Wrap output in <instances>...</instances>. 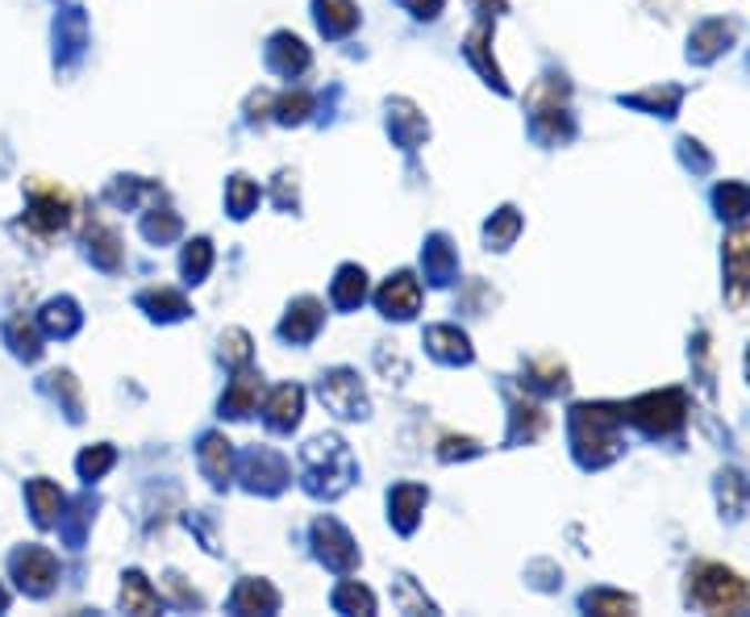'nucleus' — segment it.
Wrapping results in <instances>:
<instances>
[{
  "instance_id": "20",
  "label": "nucleus",
  "mask_w": 750,
  "mask_h": 617,
  "mask_svg": "<svg viewBox=\"0 0 750 617\" xmlns=\"http://www.w3.org/2000/svg\"><path fill=\"white\" fill-rule=\"evenodd\" d=\"M84 242H88L92 263H101L104 272H118L121 263H125V251H121V239H118V230H113V225L92 222L84 230Z\"/></svg>"
},
{
  "instance_id": "45",
  "label": "nucleus",
  "mask_w": 750,
  "mask_h": 617,
  "mask_svg": "<svg viewBox=\"0 0 750 617\" xmlns=\"http://www.w3.org/2000/svg\"><path fill=\"white\" fill-rule=\"evenodd\" d=\"M526 372L534 376V384H538V388H546V393H559V388H567V367H562V363H555V360L529 363Z\"/></svg>"
},
{
  "instance_id": "24",
  "label": "nucleus",
  "mask_w": 750,
  "mask_h": 617,
  "mask_svg": "<svg viewBox=\"0 0 750 617\" xmlns=\"http://www.w3.org/2000/svg\"><path fill=\"white\" fill-rule=\"evenodd\" d=\"M330 296H334V305L338 308H358L367 301V272H363L358 263H342L338 275H334Z\"/></svg>"
},
{
  "instance_id": "25",
  "label": "nucleus",
  "mask_w": 750,
  "mask_h": 617,
  "mask_svg": "<svg viewBox=\"0 0 750 617\" xmlns=\"http://www.w3.org/2000/svg\"><path fill=\"white\" fill-rule=\"evenodd\" d=\"M467 59L476 63L479 68V75L488 80V84L496 88V92H509V84H505V75H500V68H496V59H493V51H488V26H476L472 34H467Z\"/></svg>"
},
{
  "instance_id": "15",
  "label": "nucleus",
  "mask_w": 750,
  "mask_h": 617,
  "mask_svg": "<svg viewBox=\"0 0 750 617\" xmlns=\"http://www.w3.org/2000/svg\"><path fill=\"white\" fill-rule=\"evenodd\" d=\"M388 130H393V138L405 146V151H417V146L429 138V121H426V113H417V104L413 101H393L388 104Z\"/></svg>"
},
{
  "instance_id": "8",
  "label": "nucleus",
  "mask_w": 750,
  "mask_h": 617,
  "mask_svg": "<svg viewBox=\"0 0 750 617\" xmlns=\"http://www.w3.org/2000/svg\"><path fill=\"white\" fill-rule=\"evenodd\" d=\"M322 401L330 413H338V417H367V393H363V384L351 367H334L330 376H322Z\"/></svg>"
},
{
  "instance_id": "23",
  "label": "nucleus",
  "mask_w": 750,
  "mask_h": 617,
  "mask_svg": "<svg viewBox=\"0 0 750 617\" xmlns=\"http://www.w3.org/2000/svg\"><path fill=\"white\" fill-rule=\"evenodd\" d=\"M317 4V26L325 38H346L358 26L355 0H313Z\"/></svg>"
},
{
  "instance_id": "47",
  "label": "nucleus",
  "mask_w": 750,
  "mask_h": 617,
  "mask_svg": "<svg viewBox=\"0 0 750 617\" xmlns=\"http://www.w3.org/2000/svg\"><path fill=\"white\" fill-rule=\"evenodd\" d=\"M467 455H479L476 438H443L438 446V459H467Z\"/></svg>"
},
{
  "instance_id": "14",
  "label": "nucleus",
  "mask_w": 750,
  "mask_h": 617,
  "mask_svg": "<svg viewBox=\"0 0 750 617\" xmlns=\"http://www.w3.org/2000/svg\"><path fill=\"white\" fill-rule=\"evenodd\" d=\"M259 396H263V376L251 363H242L239 376L230 380V388L222 396V413L225 417H251L259 409Z\"/></svg>"
},
{
  "instance_id": "6",
  "label": "nucleus",
  "mask_w": 750,
  "mask_h": 617,
  "mask_svg": "<svg viewBox=\"0 0 750 617\" xmlns=\"http://www.w3.org/2000/svg\"><path fill=\"white\" fill-rule=\"evenodd\" d=\"M726 301L738 313H750V230L726 239Z\"/></svg>"
},
{
  "instance_id": "49",
  "label": "nucleus",
  "mask_w": 750,
  "mask_h": 617,
  "mask_svg": "<svg viewBox=\"0 0 750 617\" xmlns=\"http://www.w3.org/2000/svg\"><path fill=\"white\" fill-rule=\"evenodd\" d=\"M401 4H405V9H409L413 18H438V13H443V4L446 0H401Z\"/></svg>"
},
{
  "instance_id": "44",
  "label": "nucleus",
  "mask_w": 750,
  "mask_h": 617,
  "mask_svg": "<svg viewBox=\"0 0 750 617\" xmlns=\"http://www.w3.org/2000/svg\"><path fill=\"white\" fill-rule=\"evenodd\" d=\"M222 363L234 367V372H239L242 363H251V334H246V330L234 326L222 334Z\"/></svg>"
},
{
  "instance_id": "42",
  "label": "nucleus",
  "mask_w": 750,
  "mask_h": 617,
  "mask_svg": "<svg viewBox=\"0 0 750 617\" xmlns=\"http://www.w3.org/2000/svg\"><path fill=\"white\" fill-rule=\"evenodd\" d=\"M584 609L605 614V617H617V614H634V609H638V600L626 597V593H584Z\"/></svg>"
},
{
  "instance_id": "33",
  "label": "nucleus",
  "mask_w": 750,
  "mask_h": 617,
  "mask_svg": "<svg viewBox=\"0 0 750 617\" xmlns=\"http://www.w3.org/2000/svg\"><path fill=\"white\" fill-rule=\"evenodd\" d=\"M521 234V213L513 205H505L500 213H493V222L484 225V239H488V246L493 251H505V246H513V239Z\"/></svg>"
},
{
  "instance_id": "21",
  "label": "nucleus",
  "mask_w": 750,
  "mask_h": 617,
  "mask_svg": "<svg viewBox=\"0 0 750 617\" xmlns=\"http://www.w3.org/2000/svg\"><path fill=\"white\" fill-rule=\"evenodd\" d=\"M234 614H275L280 609V593L267 580H242L230 597Z\"/></svg>"
},
{
  "instance_id": "26",
  "label": "nucleus",
  "mask_w": 750,
  "mask_h": 617,
  "mask_svg": "<svg viewBox=\"0 0 750 617\" xmlns=\"http://www.w3.org/2000/svg\"><path fill=\"white\" fill-rule=\"evenodd\" d=\"M459 275V259H455V246H450V239L446 234H434L426 246V280H434V284H450Z\"/></svg>"
},
{
  "instance_id": "51",
  "label": "nucleus",
  "mask_w": 750,
  "mask_h": 617,
  "mask_svg": "<svg viewBox=\"0 0 750 617\" xmlns=\"http://www.w3.org/2000/svg\"><path fill=\"white\" fill-rule=\"evenodd\" d=\"M747 367H750V355H747Z\"/></svg>"
},
{
  "instance_id": "22",
  "label": "nucleus",
  "mask_w": 750,
  "mask_h": 617,
  "mask_svg": "<svg viewBox=\"0 0 750 617\" xmlns=\"http://www.w3.org/2000/svg\"><path fill=\"white\" fill-rule=\"evenodd\" d=\"M426 346L438 355L443 363H472V343H467V334L459 326H429L426 330Z\"/></svg>"
},
{
  "instance_id": "43",
  "label": "nucleus",
  "mask_w": 750,
  "mask_h": 617,
  "mask_svg": "<svg viewBox=\"0 0 750 617\" xmlns=\"http://www.w3.org/2000/svg\"><path fill=\"white\" fill-rule=\"evenodd\" d=\"M113 463H118V451L101 443V446H88L75 467H80V476H84V481H101V476L109 472V467H113Z\"/></svg>"
},
{
  "instance_id": "34",
  "label": "nucleus",
  "mask_w": 750,
  "mask_h": 617,
  "mask_svg": "<svg viewBox=\"0 0 750 617\" xmlns=\"http://www.w3.org/2000/svg\"><path fill=\"white\" fill-rule=\"evenodd\" d=\"M543 429H546V413L538 409V405H529V401H517V405H513V429H509L513 443H521V438L534 443Z\"/></svg>"
},
{
  "instance_id": "38",
  "label": "nucleus",
  "mask_w": 750,
  "mask_h": 617,
  "mask_svg": "<svg viewBox=\"0 0 750 617\" xmlns=\"http://www.w3.org/2000/svg\"><path fill=\"white\" fill-rule=\"evenodd\" d=\"M225 201H230V213H234V218H251V209L259 205V184L251 175H234V180L225 184Z\"/></svg>"
},
{
  "instance_id": "5",
  "label": "nucleus",
  "mask_w": 750,
  "mask_h": 617,
  "mask_svg": "<svg viewBox=\"0 0 750 617\" xmlns=\"http://www.w3.org/2000/svg\"><path fill=\"white\" fill-rule=\"evenodd\" d=\"M529 113H534V130L555 142V138L571 134V118H567V84L559 80H543L529 92Z\"/></svg>"
},
{
  "instance_id": "9",
  "label": "nucleus",
  "mask_w": 750,
  "mask_h": 617,
  "mask_svg": "<svg viewBox=\"0 0 750 617\" xmlns=\"http://www.w3.org/2000/svg\"><path fill=\"white\" fill-rule=\"evenodd\" d=\"M313 543H317V559H322L325 567H334V572H351V567L358 564L355 538H351L346 526L334 522V517H317V522H313Z\"/></svg>"
},
{
  "instance_id": "27",
  "label": "nucleus",
  "mask_w": 750,
  "mask_h": 617,
  "mask_svg": "<svg viewBox=\"0 0 750 617\" xmlns=\"http://www.w3.org/2000/svg\"><path fill=\"white\" fill-rule=\"evenodd\" d=\"M138 305L151 313L154 322H180V317H188V301L184 292L175 289H151L138 296Z\"/></svg>"
},
{
  "instance_id": "31",
  "label": "nucleus",
  "mask_w": 750,
  "mask_h": 617,
  "mask_svg": "<svg viewBox=\"0 0 750 617\" xmlns=\"http://www.w3.org/2000/svg\"><path fill=\"white\" fill-rule=\"evenodd\" d=\"M42 330H47V334H59V338L75 334V330H80V305L68 301V296L51 301V305L42 308Z\"/></svg>"
},
{
  "instance_id": "39",
  "label": "nucleus",
  "mask_w": 750,
  "mask_h": 617,
  "mask_svg": "<svg viewBox=\"0 0 750 617\" xmlns=\"http://www.w3.org/2000/svg\"><path fill=\"white\" fill-rule=\"evenodd\" d=\"M272 113L280 125H301V121L313 113V97L308 92H284L272 101Z\"/></svg>"
},
{
  "instance_id": "10",
  "label": "nucleus",
  "mask_w": 750,
  "mask_h": 617,
  "mask_svg": "<svg viewBox=\"0 0 750 617\" xmlns=\"http://www.w3.org/2000/svg\"><path fill=\"white\" fill-rule=\"evenodd\" d=\"M242 481L251 493H280L288 484V459L272 446H255L242 459Z\"/></svg>"
},
{
  "instance_id": "46",
  "label": "nucleus",
  "mask_w": 750,
  "mask_h": 617,
  "mask_svg": "<svg viewBox=\"0 0 750 617\" xmlns=\"http://www.w3.org/2000/svg\"><path fill=\"white\" fill-rule=\"evenodd\" d=\"M630 104H650V109H659L663 118H671L676 113V104H680V88H650V92H638V97H630Z\"/></svg>"
},
{
  "instance_id": "30",
  "label": "nucleus",
  "mask_w": 750,
  "mask_h": 617,
  "mask_svg": "<svg viewBox=\"0 0 750 617\" xmlns=\"http://www.w3.org/2000/svg\"><path fill=\"white\" fill-rule=\"evenodd\" d=\"M109 201L121 209H134L138 201H163V192H159V184H151V180L121 175V180H113V189H109Z\"/></svg>"
},
{
  "instance_id": "17",
  "label": "nucleus",
  "mask_w": 750,
  "mask_h": 617,
  "mask_svg": "<svg viewBox=\"0 0 750 617\" xmlns=\"http://www.w3.org/2000/svg\"><path fill=\"white\" fill-rule=\"evenodd\" d=\"M301 409H305V388H301V384H280V388L267 396V405H263L267 426L280 429V434L301 422Z\"/></svg>"
},
{
  "instance_id": "2",
  "label": "nucleus",
  "mask_w": 750,
  "mask_h": 617,
  "mask_svg": "<svg viewBox=\"0 0 750 617\" xmlns=\"http://www.w3.org/2000/svg\"><path fill=\"white\" fill-rule=\"evenodd\" d=\"M688 605L705 614H750V584L733 567L700 559L688 572Z\"/></svg>"
},
{
  "instance_id": "18",
  "label": "nucleus",
  "mask_w": 750,
  "mask_h": 617,
  "mask_svg": "<svg viewBox=\"0 0 750 617\" xmlns=\"http://www.w3.org/2000/svg\"><path fill=\"white\" fill-rule=\"evenodd\" d=\"M201 467H205V476L217 488L230 484V476H234V443L225 434H217V429H209L205 438H201Z\"/></svg>"
},
{
  "instance_id": "16",
  "label": "nucleus",
  "mask_w": 750,
  "mask_h": 617,
  "mask_svg": "<svg viewBox=\"0 0 750 617\" xmlns=\"http://www.w3.org/2000/svg\"><path fill=\"white\" fill-rule=\"evenodd\" d=\"M429 493L422 484H396L393 493H388V517H393V526L401 534H413L417 530V517L426 509Z\"/></svg>"
},
{
  "instance_id": "11",
  "label": "nucleus",
  "mask_w": 750,
  "mask_h": 617,
  "mask_svg": "<svg viewBox=\"0 0 750 617\" xmlns=\"http://www.w3.org/2000/svg\"><path fill=\"white\" fill-rule=\"evenodd\" d=\"M13 576H18V584L30 597H47L54 580H59V564H54V555L47 547H21L13 555Z\"/></svg>"
},
{
  "instance_id": "13",
  "label": "nucleus",
  "mask_w": 750,
  "mask_h": 617,
  "mask_svg": "<svg viewBox=\"0 0 750 617\" xmlns=\"http://www.w3.org/2000/svg\"><path fill=\"white\" fill-rule=\"evenodd\" d=\"M322 326H325V305L317 301V296H301V301H292L288 317L280 322V338L305 346V343L317 338V330Z\"/></svg>"
},
{
  "instance_id": "28",
  "label": "nucleus",
  "mask_w": 750,
  "mask_h": 617,
  "mask_svg": "<svg viewBox=\"0 0 750 617\" xmlns=\"http://www.w3.org/2000/svg\"><path fill=\"white\" fill-rule=\"evenodd\" d=\"M26 497H30V509H34L38 526H54V522L63 517V493H59L51 481H30Z\"/></svg>"
},
{
  "instance_id": "29",
  "label": "nucleus",
  "mask_w": 750,
  "mask_h": 617,
  "mask_svg": "<svg viewBox=\"0 0 750 617\" xmlns=\"http://www.w3.org/2000/svg\"><path fill=\"white\" fill-rule=\"evenodd\" d=\"M121 609L125 614H154L159 609V593H154L142 572H130L125 584H121Z\"/></svg>"
},
{
  "instance_id": "35",
  "label": "nucleus",
  "mask_w": 750,
  "mask_h": 617,
  "mask_svg": "<svg viewBox=\"0 0 750 617\" xmlns=\"http://www.w3.org/2000/svg\"><path fill=\"white\" fill-rule=\"evenodd\" d=\"M733 38V26H726V21H709V26H700L697 34H692V59H713L726 42Z\"/></svg>"
},
{
  "instance_id": "40",
  "label": "nucleus",
  "mask_w": 750,
  "mask_h": 617,
  "mask_svg": "<svg viewBox=\"0 0 750 617\" xmlns=\"http://www.w3.org/2000/svg\"><path fill=\"white\" fill-rule=\"evenodd\" d=\"M9 343H13V351L26 355V360H38V355H42V334H38V326L26 322V317H13V322H9Z\"/></svg>"
},
{
  "instance_id": "4",
  "label": "nucleus",
  "mask_w": 750,
  "mask_h": 617,
  "mask_svg": "<svg viewBox=\"0 0 750 617\" xmlns=\"http://www.w3.org/2000/svg\"><path fill=\"white\" fill-rule=\"evenodd\" d=\"M683 413H688L683 393L667 388V393H647V396H638V401H630V405L621 409V417L634 422L638 429H647V434H671V429L683 426Z\"/></svg>"
},
{
  "instance_id": "19",
  "label": "nucleus",
  "mask_w": 750,
  "mask_h": 617,
  "mask_svg": "<svg viewBox=\"0 0 750 617\" xmlns=\"http://www.w3.org/2000/svg\"><path fill=\"white\" fill-rule=\"evenodd\" d=\"M267 63H272L280 75H288V80H296V75H305L308 71V47L301 42L296 34H275L272 47H267Z\"/></svg>"
},
{
  "instance_id": "41",
  "label": "nucleus",
  "mask_w": 750,
  "mask_h": 617,
  "mask_svg": "<svg viewBox=\"0 0 750 617\" xmlns=\"http://www.w3.org/2000/svg\"><path fill=\"white\" fill-rule=\"evenodd\" d=\"M717 209L726 213V218H747L750 213V189L747 184H733V180H726L721 189L713 192Z\"/></svg>"
},
{
  "instance_id": "36",
  "label": "nucleus",
  "mask_w": 750,
  "mask_h": 617,
  "mask_svg": "<svg viewBox=\"0 0 750 617\" xmlns=\"http://www.w3.org/2000/svg\"><path fill=\"white\" fill-rule=\"evenodd\" d=\"M142 234L151 242H171L175 234H180V213L175 209H159V205H151L146 209V218H142Z\"/></svg>"
},
{
  "instance_id": "3",
  "label": "nucleus",
  "mask_w": 750,
  "mask_h": 617,
  "mask_svg": "<svg viewBox=\"0 0 750 617\" xmlns=\"http://www.w3.org/2000/svg\"><path fill=\"white\" fill-rule=\"evenodd\" d=\"M301 467H305V488L313 497H338L358 476L351 446L342 443V438H334V434L313 438V443L301 451Z\"/></svg>"
},
{
  "instance_id": "48",
  "label": "nucleus",
  "mask_w": 750,
  "mask_h": 617,
  "mask_svg": "<svg viewBox=\"0 0 750 617\" xmlns=\"http://www.w3.org/2000/svg\"><path fill=\"white\" fill-rule=\"evenodd\" d=\"M47 380H51V388H54V393H63V396H68L71 417H80V393H75V384H71V376H68V372H51V376H47Z\"/></svg>"
},
{
  "instance_id": "37",
  "label": "nucleus",
  "mask_w": 750,
  "mask_h": 617,
  "mask_svg": "<svg viewBox=\"0 0 750 617\" xmlns=\"http://www.w3.org/2000/svg\"><path fill=\"white\" fill-rule=\"evenodd\" d=\"M180 267H184V275L192 280V284H201L209 275V267H213V242L209 239H192L184 246V259H180Z\"/></svg>"
},
{
  "instance_id": "7",
  "label": "nucleus",
  "mask_w": 750,
  "mask_h": 617,
  "mask_svg": "<svg viewBox=\"0 0 750 617\" xmlns=\"http://www.w3.org/2000/svg\"><path fill=\"white\" fill-rule=\"evenodd\" d=\"M71 222V196L59 184H30V213L26 225H34L42 234H59Z\"/></svg>"
},
{
  "instance_id": "12",
  "label": "nucleus",
  "mask_w": 750,
  "mask_h": 617,
  "mask_svg": "<svg viewBox=\"0 0 750 617\" xmlns=\"http://www.w3.org/2000/svg\"><path fill=\"white\" fill-rule=\"evenodd\" d=\"M375 305L384 317H396V322H409L413 313L422 308V284L413 272H396L393 280H384V289L375 292Z\"/></svg>"
},
{
  "instance_id": "32",
  "label": "nucleus",
  "mask_w": 750,
  "mask_h": 617,
  "mask_svg": "<svg viewBox=\"0 0 750 617\" xmlns=\"http://www.w3.org/2000/svg\"><path fill=\"white\" fill-rule=\"evenodd\" d=\"M334 609L338 614H375V593L358 580H342L334 588Z\"/></svg>"
},
{
  "instance_id": "50",
  "label": "nucleus",
  "mask_w": 750,
  "mask_h": 617,
  "mask_svg": "<svg viewBox=\"0 0 750 617\" xmlns=\"http://www.w3.org/2000/svg\"><path fill=\"white\" fill-rule=\"evenodd\" d=\"M4 605H9V593H4V588H0V609H4Z\"/></svg>"
},
{
  "instance_id": "1",
  "label": "nucleus",
  "mask_w": 750,
  "mask_h": 617,
  "mask_svg": "<svg viewBox=\"0 0 750 617\" xmlns=\"http://www.w3.org/2000/svg\"><path fill=\"white\" fill-rule=\"evenodd\" d=\"M621 409L614 405H576L571 409V443H576V459L584 467H600V463L617 459L621 451Z\"/></svg>"
}]
</instances>
